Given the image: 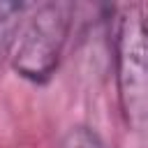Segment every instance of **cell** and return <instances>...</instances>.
<instances>
[{"label":"cell","instance_id":"6da1fadb","mask_svg":"<svg viewBox=\"0 0 148 148\" xmlns=\"http://www.w3.org/2000/svg\"><path fill=\"white\" fill-rule=\"evenodd\" d=\"M113 67L127 127L148 132V18L141 7H123L116 18Z\"/></svg>","mask_w":148,"mask_h":148},{"label":"cell","instance_id":"7a4b0ae2","mask_svg":"<svg viewBox=\"0 0 148 148\" xmlns=\"http://www.w3.org/2000/svg\"><path fill=\"white\" fill-rule=\"evenodd\" d=\"M72 28V7L67 2H46L39 5L28 21L21 23L12 49V65L18 76L44 83L53 76L67 35Z\"/></svg>","mask_w":148,"mask_h":148},{"label":"cell","instance_id":"3957f363","mask_svg":"<svg viewBox=\"0 0 148 148\" xmlns=\"http://www.w3.org/2000/svg\"><path fill=\"white\" fill-rule=\"evenodd\" d=\"M23 12L25 5L21 2H0V65L5 62V58L12 56L16 35L23 23Z\"/></svg>","mask_w":148,"mask_h":148},{"label":"cell","instance_id":"277c9868","mask_svg":"<svg viewBox=\"0 0 148 148\" xmlns=\"http://www.w3.org/2000/svg\"><path fill=\"white\" fill-rule=\"evenodd\" d=\"M60 148H104V143L90 127H72Z\"/></svg>","mask_w":148,"mask_h":148}]
</instances>
